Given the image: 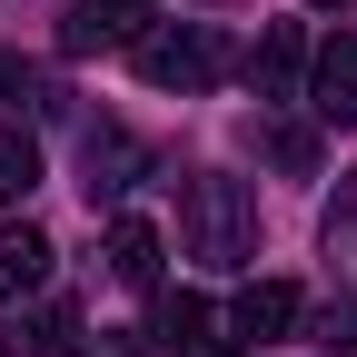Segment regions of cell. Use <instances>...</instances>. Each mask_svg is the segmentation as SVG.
<instances>
[{"label": "cell", "instance_id": "obj_1", "mask_svg": "<svg viewBox=\"0 0 357 357\" xmlns=\"http://www.w3.org/2000/svg\"><path fill=\"white\" fill-rule=\"evenodd\" d=\"M189 248H199L208 268L258 258V208H248L238 178H189Z\"/></svg>", "mask_w": 357, "mask_h": 357}, {"label": "cell", "instance_id": "obj_2", "mask_svg": "<svg viewBox=\"0 0 357 357\" xmlns=\"http://www.w3.org/2000/svg\"><path fill=\"white\" fill-rule=\"evenodd\" d=\"M129 60H139L149 89H208L218 79V30L208 20H149L129 40Z\"/></svg>", "mask_w": 357, "mask_h": 357}, {"label": "cell", "instance_id": "obj_3", "mask_svg": "<svg viewBox=\"0 0 357 357\" xmlns=\"http://www.w3.org/2000/svg\"><path fill=\"white\" fill-rule=\"evenodd\" d=\"M307 109L328 129H357V30L328 40V50H307Z\"/></svg>", "mask_w": 357, "mask_h": 357}, {"label": "cell", "instance_id": "obj_4", "mask_svg": "<svg viewBox=\"0 0 357 357\" xmlns=\"http://www.w3.org/2000/svg\"><path fill=\"white\" fill-rule=\"evenodd\" d=\"M248 79H258V100H288V89L307 79V30L298 20H268L258 50H248Z\"/></svg>", "mask_w": 357, "mask_h": 357}, {"label": "cell", "instance_id": "obj_5", "mask_svg": "<svg viewBox=\"0 0 357 357\" xmlns=\"http://www.w3.org/2000/svg\"><path fill=\"white\" fill-rule=\"evenodd\" d=\"M288 328H298V288H288V278L238 288V307H229V337H238V347H268V337H288Z\"/></svg>", "mask_w": 357, "mask_h": 357}, {"label": "cell", "instance_id": "obj_6", "mask_svg": "<svg viewBox=\"0 0 357 357\" xmlns=\"http://www.w3.org/2000/svg\"><path fill=\"white\" fill-rule=\"evenodd\" d=\"M40 288H50V238L30 218H10L0 229V298H40Z\"/></svg>", "mask_w": 357, "mask_h": 357}, {"label": "cell", "instance_id": "obj_7", "mask_svg": "<svg viewBox=\"0 0 357 357\" xmlns=\"http://www.w3.org/2000/svg\"><path fill=\"white\" fill-rule=\"evenodd\" d=\"M139 30H149V0H79L70 50H109V40H139Z\"/></svg>", "mask_w": 357, "mask_h": 357}, {"label": "cell", "instance_id": "obj_8", "mask_svg": "<svg viewBox=\"0 0 357 357\" xmlns=\"http://www.w3.org/2000/svg\"><path fill=\"white\" fill-rule=\"evenodd\" d=\"M109 268H119V288H159V229L149 218H119L109 229Z\"/></svg>", "mask_w": 357, "mask_h": 357}, {"label": "cell", "instance_id": "obj_9", "mask_svg": "<svg viewBox=\"0 0 357 357\" xmlns=\"http://www.w3.org/2000/svg\"><path fill=\"white\" fill-rule=\"evenodd\" d=\"M208 328H218V307H208V298H159V347H178V357H208V347H218Z\"/></svg>", "mask_w": 357, "mask_h": 357}, {"label": "cell", "instance_id": "obj_10", "mask_svg": "<svg viewBox=\"0 0 357 357\" xmlns=\"http://www.w3.org/2000/svg\"><path fill=\"white\" fill-rule=\"evenodd\" d=\"M318 248H328V268H337V278H357V169L337 178V199H328V229H318Z\"/></svg>", "mask_w": 357, "mask_h": 357}, {"label": "cell", "instance_id": "obj_11", "mask_svg": "<svg viewBox=\"0 0 357 357\" xmlns=\"http://www.w3.org/2000/svg\"><path fill=\"white\" fill-rule=\"evenodd\" d=\"M129 159H139V149H129V129H89V208L129 189Z\"/></svg>", "mask_w": 357, "mask_h": 357}, {"label": "cell", "instance_id": "obj_12", "mask_svg": "<svg viewBox=\"0 0 357 357\" xmlns=\"http://www.w3.org/2000/svg\"><path fill=\"white\" fill-rule=\"evenodd\" d=\"M40 189V139L30 129H0V199H30Z\"/></svg>", "mask_w": 357, "mask_h": 357}, {"label": "cell", "instance_id": "obj_13", "mask_svg": "<svg viewBox=\"0 0 357 357\" xmlns=\"http://www.w3.org/2000/svg\"><path fill=\"white\" fill-rule=\"evenodd\" d=\"M20 347H30V357H79V307H40Z\"/></svg>", "mask_w": 357, "mask_h": 357}, {"label": "cell", "instance_id": "obj_14", "mask_svg": "<svg viewBox=\"0 0 357 357\" xmlns=\"http://www.w3.org/2000/svg\"><path fill=\"white\" fill-rule=\"evenodd\" d=\"M0 100H20V60L10 50H0Z\"/></svg>", "mask_w": 357, "mask_h": 357}, {"label": "cell", "instance_id": "obj_15", "mask_svg": "<svg viewBox=\"0 0 357 357\" xmlns=\"http://www.w3.org/2000/svg\"><path fill=\"white\" fill-rule=\"evenodd\" d=\"M337 357H357V347H337Z\"/></svg>", "mask_w": 357, "mask_h": 357}]
</instances>
